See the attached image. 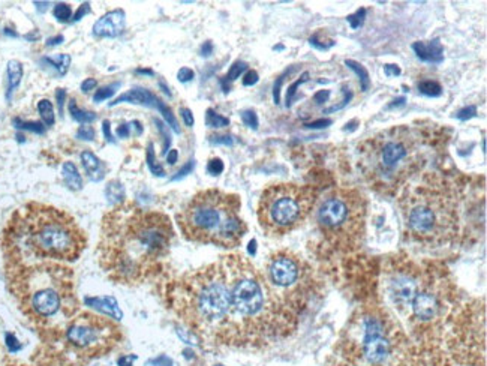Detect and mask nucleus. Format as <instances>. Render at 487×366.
Segmentation results:
<instances>
[{
	"instance_id": "nucleus-1",
	"label": "nucleus",
	"mask_w": 487,
	"mask_h": 366,
	"mask_svg": "<svg viewBox=\"0 0 487 366\" xmlns=\"http://www.w3.org/2000/svg\"><path fill=\"white\" fill-rule=\"evenodd\" d=\"M173 239V222L167 215L125 202L102 218L99 264L111 281L138 284L168 254Z\"/></svg>"
},
{
	"instance_id": "nucleus-2",
	"label": "nucleus",
	"mask_w": 487,
	"mask_h": 366,
	"mask_svg": "<svg viewBox=\"0 0 487 366\" xmlns=\"http://www.w3.org/2000/svg\"><path fill=\"white\" fill-rule=\"evenodd\" d=\"M86 246V234L73 216L42 203L18 209L4 233L5 257L14 262L73 263Z\"/></svg>"
},
{
	"instance_id": "nucleus-3",
	"label": "nucleus",
	"mask_w": 487,
	"mask_h": 366,
	"mask_svg": "<svg viewBox=\"0 0 487 366\" xmlns=\"http://www.w3.org/2000/svg\"><path fill=\"white\" fill-rule=\"evenodd\" d=\"M8 288L29 320L57 330L78 314L74 272L57 262L6 260Z\"/></svg>"
},
{
	"instance_id": "nucleus-4",
	"label": "nucleus",
	"mask_w": 487,
	"mask_h": 366,
	"mask_svg": "<svg viewBox=\"0 0 487 366\" xmlns=\"http://www.w3.org/2000/svg\"><path fill=\"white\" fill-rule=\"evenodd\" d=\"M167 294L171 310L195 335L223 346L231 314L227 257L174 279Z\"/></svg>"
},
{
	"instance_id": "nucleus-5",
	"label": "nucleus",
	"mask_w": 487,
	"mask_h": 366,
	"mask_svg": "<svg viewBox=\"0 0 487 366\" xmlns=\"http://www.w3.org/2000/svg\"><path fill=\"white\" fill-rule=\"evenodd\" d=\"M240 209L239 195L206 190L185 206L177 215V224L187 240L231 250L242 243L247 231Z\"/></svg>"
},
{
	"instance_id": "nucleus-6",
	"label": "nucleus",
	"mask_w": 487,
	"mask_h": 366,
	"mask_svg": "<svg viewBox=\"0 0 487 366\" xmlns=\"http://www.w3.org/2000/svg\"><path fill=\"white\" fill-rule=\"evenodd\" d=\"M359 150L364 177L384 193L397 191L423 161L420 138L408 126L379 133L366 140Z\"/></svg>"
},
{
	"instance_id": "nucleus-7",
	"label": "nucleus",
	"mask_w": 487,
	"mask_h": 366,
	"mask_svg": "<svg viewBox=\"0 0 487 366\" xmlns=\"http://www.w3.org/2000/svg\"><path fill=\"white\" fill-rule=\"evenodd\" d=\"M400 209L411 238L426 245H444L459 231V210L447 188L426 183L412 188L400 200Z\"/></svg>"
},
{
	"instance_id": "nucleus-8",
	"label": "nucleus",
	"mask_w": 487,
	"mask_h": 366,
	"mask_svg": "<svg viewBox=\"0 0 487 366\" xmlns=\"http://www.w3.org/2000/svg\"><path fill=\"white\" fill-rule=\"evenodd\" d=\"M366 205L360 193L336 190L326 195L315 209V224L333 246L357 248L364 236Z\"/></svg>"
},
{
	"instance_id": "nucleus-9",
	"label": "nucleus",
	"mask_w": 487,
	"mask_h": 366,
	"mask_svg": "<svg viewBox=\"0 0 487 366\" xmlns=\"http://www.w3.org/2000/svg\"><path fill=\"white\" fill-rule=\"evenodd\" d=\"M316 203V191L295 183L271 185L261 194L258 222L270 236H285L295 230L311 215Z\"/></svg>"
},
{
	"instance_id": "nucleus-10",
	"label": "nucleus",
	"mask_w": 487,
	"mask_h": 366,
	"mask_svg": "<svg viewBox=\"0 0 487 366\" xmlns=\"http://www.w3.org/2000/svg\"><path fill=\"white\" fill-rule=\"evenodd\" d=\"M122 339V330L110 318L78 312L63 326L62 342L80 359H94L111 351Z\"/></svg>"
},
{
	"instance_id": "nucleus-11",
	"label": "nucleus",
	"mask_w": 487,
	"mask_h": 366,
	"mask_svg": "<svg viewBox=\"0 0 487 366\" xmlns=\"http://www.w3.org/2000/svg\"><path fill=\"white\" fill-rule=\"evenodd\" d=\"M263 275L278 298L300 314L312 293L311 270L303 260L292 251H278L269 257Z\"/></svg>"
},
{
	"instance_id": "nucleus-12",
	"label": "nucleus",
	"mask_w": 487,
	"mask_h": 366,
	"mask_svg": "<svg viewBox=\"0 0 487 366\" xmlns=\"http://www.w3.org/2000/svg\"><path fill=\"white\" fill-rule=\"evenodd\" d=\"M362 356L369 366H384L395 353V335L388 318L381 312H367L360 318Z\"/></svg>"
},
{
	"instance_id": "nucleus-13",
	"label": "nucleus",
	"mask_w": 487,
	"mask_h": 366,
	"mask_svg": "<svg viewBox=\"0 0 487 366\" xmlns=\"http://www.w3.org/2000/svg\"><path fill=\"white\" fill-rule=\"evenodd\" d=\"M424 279L423 272L409 262H396L384 270V291L402 315H408L411 302Z\"/></svg>"
},
{
	"instance_id": "nucleus-14",
	"label": "nucleus",
	"mask_w": 487,
	"mask_h": 366,
	"mask_svg": "<svg viewBox=\"0 0 487 366\" xmlns=\"http://www.w3.org/2000/svg\"><path fill=\"white\" fill-rule=\"evenodd\" d=\"M447 312V296L444 294V286H439L433 278L426 276L423 286L415 294L408 318L420 326H432L438 323Z\"/></svg>"
},
{
	"instance_id": "nucleus-15",
	"label": "nucleus",
	"mask_w": 487,
	"mask_h": 366,
	"mask_svg": "<svg viewBox=\"0 0 487 366\" xmlns=\"http://www.w3.org/2000/svg\"><path fill=\"white\" fill-rule=\"evenodd\" d=\"M121 102H130V104H141V105H147V107H153V109H156L159 110L165 119H167V122L171 125V128L174 129L175 133H180V129H179V125H177V121H175V117L171 111L170 107H167L154 93H152L150 90H146V89H132V90H129L126 93H122L121 97L116 98L114 102H111L110 105L113 107V105H117V104H121Z\"/></svg>"
},
{
	"instance_id": "nucleus-16",
	"label": "nucleus",
	"mask_w": 487,
	"mask_h": 366,
	"mask_svg": "<svg viewBox=\"0 0 487 366\" xmlns=\"http://www.w3.org/2000/svg\"><path fill=\"white\" fill-rule=\"evenodd\" d=\"M125 13L122 9H114L102 16L93 26V35L99 38H116L123 33Z\"/></svg>"
},
{
	"instance_id": "nucleus-17",
	"label": "nucleus",
	"mask_w": 487,
	"mask_h": 366,
	"mask_svg": "<svg viewBox=\"0 0 487 366\" xmlns=\"http://www.w3.org/2000/svg\"><path fill=\"white\" fill-rule=\"evenodd\" d=\"M397 366H448V363L444 353L435 348H423L407 353Z\"/></svg>"
},
{
	"instance_id": "nucleus-18",
	"label": "nucleus",
	"mask_w": 487,
	"mask_h": 366,
	"mask_svg": "<svg viewBox=\"0 0 487 366\" xmlns=\"http://www.w3.org/2000/svg\"><path fill=\"white\" fill-rule=\"evenodd\" d=\"M412 50L423 62L441 63L444 61V47L439 39L417 41L412 44Z\"/></svg>"
},
{
	"instance_id": "nucleus-19",
	"label": "nucleus",
	"mask_w": 487,
	"mask_h": 366,
	"mask_svg": "<svg viewBox=\"0 0 487 366\" xmlns=\"http://www.w3.org/2000/svg\"><path fill=\"white\" fill-rule=\"evenodd\" d=\"M80 158H81L82 167H85L86 173L89 174V177H90L93 182H99V181L104 179L105 165H104V162L97 155H94L93 152L82 150Z\"/></svg>"
},
{
	"instance_id": "nucleus-20",
	"label": "nucleus",
	"mask_w": 487,
	"mask_h": 366,
	"mask_svg": "<svg viewBox=\"0 0 487 366\" xmlns=\"http://www.w3.org/2000/svg\"><path fill=\"white\" fill-rule=\"evenodd\" d=\"M86 303L90 305L92 308L104 312L105 315H110L111 318H114V320H121L122 312H121V310H118L116 299H113V298H106V296L105 298H92V299L87 298Z\"/></svg>"
},
{
	"instance_id": "nucleus-21",
	"label": "nucleus",
	"mask_w": 487,
	"mask_h": 366,
	"mask_svg": "<svg viewBox=\"0 0 487 366\" xmlns=\"http://www.w3.org/2000/svg\"><path fill=\"white\" fill-rule=\"evenodd\" d=\"M6 74H8V90H6V98L11 99V95H13V92L18 87L21 77H23V65L18 61H11L8 62V68H6Z\"/></svg>"
},
{
	"instance_id": "nucleus-22",
	"label": "nucleus",
	"mask_w": 487,
	"mask_h": 366,
	"mask_svg": "<svg viewBox=\"0 0 487 366\" xmlns=\"http://www.w3.org/2000/svg\"><path fill=\"white\" fill-rule=\"evenodd\" d=\"M62 176H63V182L69 188V190H73V191L81 190L82 179H81V176H80L74 162H65L63 164Z\"/></svg>"
},
{
	"instance_id": "nucleus-23",
	"label": "nucleus",
	"mask_w": 487,
	"mask_h": 366,
	"mask_svg": "<svg viewBox=\"0 0 487 366\" xmlns=\"http://www.w3.org/2000/svg\"><path fill=\"white\" fill-rule=\"evenodd\" d=\"M42 63L47 66H51L56 69L58 75H65L68 73V68L70 63V57L68 54H58L56 57H44Z\"/></svg>"
},
{
	"instance_id": "nucleus-24",
	"label": "nucleus",
	"mask_w": 487,
	"mask_h": 366,
	"mask_svg": "<svg viewBox=\"0 0 487 366\" xmlns=\"http://www.w3.org/2000/svg\"><path fill=\"white\" fill-rule=\"evenodd\" d=\"M105 195L109 198L110 203L114 205H122L125 203V188L121 182L113 181L105 188Z\"/></svg>"
},
{
	"instance_id": "nucleus-25",
	"label": "nucleus",
	"mask_w": 487,
	"mask_h": 366,
	"mask_svg": "<svg viewBox=\"0 0 487 366\" xmlns=\"http://www.w3.org/2000/svg\"><path fill=\"white\" fill-rule=\"evenodd\" d=\"M345 65L348 68H351L355 74L359 75V80H360V86H362V90L363 92H367L371 87V77H369V73H367V69L359 63V62H355V61H351V59H348V61H345Z\"/></svg>"
},
{
	"instance_id": "nucleus-26",
	"label": "nucleus",
	"mask_w": 487,
	"mask_h": 366,
	"mask_svg": "<svg viewBox=\"0 0 487 366\" xmlns=\"http://www.w3.org/2000/svg\"><path fill=\"white\" fill-rule=\"evenodd\" d=\"M69 113H70V116H73V119L80 122V123H90L93 121H97V114L92 113V111L78 109V105L74 99L69 101Z\"/></svg>"
},
{
	"instance_id": "nucleus-27",
	"label": "nucleus",
	"mask_w": 487,
	"mask_h": 366,
	"mask_svg": "<svg viewBox=\"0 0 487 366\" xmlns=\"http://www.w3.org/2000/svg\"><path fill=\"white\" fill-rule=\"evenodd\" d=\"M246 69H247V63H245V62H242V61H237V62H234V63H233V66H231V68H230V71H228V74L225 75V77H223V80H222V87H223V92H230V89L227 87L228 83L234 81L235 78H239V77H240V75L245 73Z\"/></svg>"
},
{
	"instance_id": "nucleus-28",
	"label": "nucleus",
	"mask_w": 487,
	"mask_h": 366,
	"mask_svg": "<svg viewBox=\"0 0 487 366\" xmlns=\"http://www.w3.org/2000/svg\"><path fill=\"white\" fill-rule=\"evenodd\" d=\"M419 90L420 93L426 97H431V98H438L443 95V87L439 85L438 81L433 80H423L419 83Z\"/></svg>"
},
{
	"instance_id": "nucleus-29",
	"label": "nucleus",
	"mask_w": 487,
	"mask_h": 366,
	"mask_svg": "<svg viewBox=\"0 0 487 366\" xmlns=\"http://www.w3.org/2000/svg\"><path fill=\"white\" fill-rule=\"evenodd\" d=\"M38 111L47 126L54 125V109H53V104L49 99H41L38 102Z\"/></svg>"
},
{
	"instance_id": "nucleus-30",
	"label": "nucleus",
	"mask_w": 487,
	"mask_h": 366,
	"mask_svg": "<svg viewBox=\"0 0 487 366\" xmlns=\"http://www.w3.org/2000/svg\"><path fill=\"white\" fill-rule=\"evenodd\" d=\"M206 123L210 128H223V126L230 125V119L228 117H223V116L218 114L215 110L209 109L206 113Z\"/></svg>"
},
{
	"instance_id": "nucleus-31",
	"label": "nucleus",
	"mask_w": 487,
	"mask_h": 366,
	"mask_svg": "<svg viewBox=\"0 0 487 366\" xmlns=\"http://www.w3.org/2000/svg\"><path fill=\"white\" fill-rule=\"evenodd\" d=\"M147 165H149V169L152 171V174L154 176H165V170L161 164H158L156 158H154V150H153V145L150 143L149 147H147Z\"/></svg>"
},
{
	"instance_id": "nucleus-32",
	"label": "nucleus",
	"mask_w": 487,
	"mask_h": 366,
	"mask_svg": "<svg viewBox=\"0 0 487 366\" xmlns=\"http://www.w3.org/2000/svg\"><path fill=\"white\" fill-rule=\"evenodd\" d=\"M118 87H121V83H117V85L104 86V87L98 89L97 92H94V95H93V101H94V102H102V101H105V99L111 98Z\"/></svg>"
},
{
	"instance_id": "nucleus-33",
	"label": "nucleus",
	"mask_w": 487,
	"mask_h": 366,
	"mask_svg": "<svg viewBox=\"0 0 487 366\" xmlns=\"http://www.w3.org/2000/svg\"><path fill=\"white\" fill-rule=\"evenodd\" d=\"M53 16L57 21L68 23L70 20V16H73V9H70L68 4H57L53 9Z\"/></svg>"
},
{
	"instance_id": "nucleus-34",
	"label": "nucleus",
	"mask_w": 487,
	"mask_h": 366,
	"mask_svg": "<svg viewBox=\"0 0 487 366\" xmlns=\"http://www.w3.org/2000/svg\"><path fill=\"white\" fill-rule=\"evenodd\" d=\"M306 81H309V73H304L299 80L294 81L292 85L288 87V90H287V98H285V104H287V107H291V104H292V101H294V98H295L297 89H299V87L303 85V83H306Z\"/></svg>"
},
{
	"instance_id": "nucleus-35",
	"label": "nucleus",
	"mask_w": 487,
	"mask_h": 366,
	"mask_svg": "<svg viewBox=\"0 0 487 366\" xmlns=\"http://www.w3.org/2000/svg\"><path fill=\"white\" fill-rule=\"evenodd\" d=\"M309 42H311V45H314L315 49H318V50H328V49H331V47L335 45L333 39H330L327 37H324V39L321 38V32H316L314 37H311Z\"/></svg>"
},
{
	"instance_id": "nucleus-36",
	"label": "nucleus",
	"mask_w": 487,
	"mask_h": 366,
	"mask_svg": "<svg viewBox=\"0 0 487 366\" xmlns=\"http://www.w3.org/2000/svg\"><path fill=\"white\" fill-rule=\"evenodd\" d=\"M14 125L16 128L18 129H27V131H32V133H37V134H44V125L39 123V122H26V121H21V119H14Z\"/></svg>"
},
{
	"instance_id": "nucleus-37",
	"label": "nucleus",
	"mask_w": 487,
	"mask_h": 366,
	"mask_svg": "<svg viewBox=\"0 0 487 366\" xmlns=\"http://www.w3.org/2000/svg\"><path fill=\"white\" fill-rule=\"evenodd\" d=\"M364 18H366V9H364V8H360L359 11H355L354 14L348 16V17H347V21L350 23V26H351L352 29H359L360 26H363Z\"/></svg>"
},
{
	"instance_id": "nucleus-38",
	"label": "nucleus",
	"mask_w": 487,
	"mask_h": 366,
	"mask_svg": "<svg viewBox=\"0 0 487 366\" xmlns=\"http://www.w3.org/2000/svg\"><path fill=\"white\" fill-rule=\"evenodd\" d=\"M242 121L246 126H249L251 129H258V116L254 110H245L242 111Z\"/></svg>"
},
{
	"instance_id": "nucleus-39",
	"label": "nucleus",
	"mask_w": 487,
	"mask_h": 366,
	"mask_svg": "<svg viewBox=\"0 0 487 366\" xmlns=\"http://www.w3.org/2000/svg\"><path fill=\"white\" fill-rule=\"evenodd\" d=\"M223 162L221 158H211L207 164V171L211 174V176H219L222 171H223Z\"/></svg>"
},
{
	"instance_id": "nucleus-40",
	"label": "nucleus",
	"mask_w": 487,
	"mask_h": 366,
	"mask_svg": "<svg viewBox=\"0 0 487 366\" xmlns=\"http://www.w3.org/2000/svg\"><path fill=\"white\" fill-rule=\"evenodd\" d=\"M210 143L211 145H223V146H233L234 138L233 135H210Z\"/></svg>"
},
{
	"instance_id": "nucleus-41",
	"label": "nucleus",
	"mask_w": 487,
	"mask_h": 366,
	"mask_svg": "<svg viewBox=\"0 0 487 366\" xmlns=\"http://www.w3.org/2000/svg\"><path fill=\"white\" fill-rule=\"evenodd\" d=\"M258 80H259V77H258L257 71L249 69V71H246V74L243 77V86H246V87L254 86V85H257Z\"/></svg>"
},
{
	"instance_id": "nucleus-42",
	"label": "nucleus",
	"mask_w": 487,
	"mask_h": 366,
	"mask_svg": "<svg viewBox=\"0 0 487 366\" xmlns=\"http://www.w3.org/2000/svg\"><path fill=\"white\" fill-rule=\"evenodd\" d=\"M343 95H345V97H343V99L340 101V104L339 105H335V107H330V109H327L326 110V113H335V111H338V110H342L343 107H345V105L350 102V99L352 98V92L348 89H345V90H343Z\"/></svg>"
},
{
	"instance_id": "nucleus-43",
	"label": "nucleus",
	"mask_w": 487,
	"mask_h": 366,
	"mask_svg": "<svg viewBox=\"0 0 487 366\" xmlns=\"http://www.w3.org/2000/svg\"><path fill=\"white\" fill-rule=\"evenodd\" d=\"M475 114H477V109H475L474 105H469V107H465V109H462L460 111H457L456 117L460 121H467V119H471V117H474Z\"/></svg>"
},
{
	"instance_id": "nucleus-44",
	"label": "nucleus",
	"mask_w": 487,
	"mask_h": 366,
	"mask_svg": "<svg viewBox=\"0 0 487 366\" xmlns=\"http://www.w3.org/2000/svg\"><path fill=\"white\" fill-rule=\"evenodd\" d=\"M195 77V73L191 68H182L179 73H177V78H179L180 83H187V81H192Z\"/></svg>"
},
{
	"instance_id": "nucleus-45",
	"label": "nucleus",
	"mask_w": 487,
	"mask_h": 366,
	"mask_svg": "<svg viewBox=\"0 0 487 366\" xmlns=\"http://www.w3.org/2000/svg\"><path fill=\"white\" fill-rule=\"evenodd\" d=\"M5 338H6V347L9 348L11 353H16V351H18V350L21 348L20 342H18V339L16 338V335H13V334H6Z\"/></svg>"
},
{
	"instance_id": "nucleus-46",
	"label": "nucleus",
	"mask_w": 487,
	"mask_h": 366,
	"mask_svg": "<svg viewBox=\"0 0 487 366\" xmlns=\"http://www.w3.org/2000/svg\"><path fill=\"white\" fill-rule=\"evenodd\" d=\"M77 135L81 140H93L94 138V129L92 126H81L78 129Z\"/></svg>"
},
{
	"instance_id": "nucleus-47",
	"label": "nucleus",
	"mask_w": 487,
	"mask_h": 366,
	"mask_svg": "<svg viewBox=\"0 0 487 366\" xmlns=\"http://www.w3.org/2000/svg\"><path fill=\"white\" fill-rule=\"evenodd\" d=\"M180 116H182V119H183L186 126H194V114H192L191 110L186 109V107H182L180 109Z\"/></svg>"
},
{
	"instance_id": "nucleus-48",
	"label": "nucleus",
	"mask_w": 487,
	"mask_h": 366,
	"mask_svg": "<svg viewBox=\"0 0 487 366\" xmlns=\"http://www.w3.org/2000/svg\"><path fill=\"white\" fill-rule=\"evenodd\" d=\"M194 161H189L186 165H185V167L182 169V170H179V173H177L174 177H173V181H179V179H182V177H185L186 174H189V173H191L192 170H194Z\"/></svg>"
},
{
	"instance_id": "nucleus-49",
	"label": "nucleus",
	"mask_w": 487,
	"mask_h": 366,
	"mask_svg": "<svg viewBox=\"0 0 487 366\" xmlns=\"http://www.w3.org/2000/svg\"><path fill=\"white\" fill-rule=\"evenodd\" d=\"M330 125H331L330 119H319V121H315V122H311V123H306L304 126L306 128H311V129H321V128H327Z\"/></svg>"
},
{
	"instance_id": "nucleus-50",
	"label": "nucleus",
	"mask_w": 487,
	"mask_h": 366,
	"mask_svg": "<svg viewBox=\"0 0 487 366\" xmlns=\"http://www.w3.org/2000/svg\"><path fill=\"white\" fill-rule=\"evenodd\" d=\"M384 73H386L387 77H397V75H400L402 71H400V68L397 65L388 63V65L384 66Z\"/></svg>"
},
{
	"instance_id": "nucleus-51",
	"label": "nucleus",
	"mask_w": 487,
	"mask_h": 366,
	"mask_svg": "<svg viewBox=\"0 0 487 366\" xmlns=\"http://www.w3.org/2000/svg\"><path fill=\"white\" fill-rule=\"evenodd\" d=\"M97 85H98L97 80H94V78H87V80H85V81L81 83V90L85 92V93H89L90 90H93L94 87H97Z\"/></svg>"
},
{
	"instance_id": "nucleus-52",
	"label": "nucleus",
	"mask_w": 487,
	"mask_h": 366,
	"mask_svg": "<svg viewBox=\"0 0 487 366\" xmlns=\"http://www.w3.org/2000/svg\"><path fill=\"white\" fill-rule=\"evenodd\" d=\"M56 99H57L58 110H61V113H63V104H65V99H66V92L63 89H57Z\"/></svg>"
},
{
	"instance_id": "nucleus-53",
	"label": "nucleus",
	"mask_w": 487,
	"mask_h": 366,
	"mask_svg": "<svg viewBox=\"0 0 487 366\" xmlns=\"http://www.w3.org/2000/svg\"><path fill=\"white\" fill-rule=\"evenodd\" d=\"M110 121H104L102 123V133H104V137L106 138V141H110V143H113L114 138H113V134H111V126H110Z\"/></svg>"
},
{
	"instance_id": "nucleus-54",
	"label": "nucleus",
	"mask_w": 487,
	"mask_h": 366,
	"mask_svg": "<svg viewBox=\"0 0 487 366\" xmlns=\"http://www.w3.org/2000/svg\"><path fill=\"white\" fill-rule=\"evenodd\" d=\"M92 13V9H90V6H89V4H85V5H81L80 6V9L77 11V14L74 16V21H78V20H81L82 17H85L86 14H90Z\"/></svg>"
},
{
	"instance_id": "nucleus-55",
	"label": "nucleus",
	"mask_w": 487,
	"mask_h": 366,
	"mask_svg": "<svg viewBox=\"0 0 487 366\" xmlns=\"http://www.w3.org/2000/svg\"><path fill=\"white\" fill-rule=\"evenodd\" d=\"M330 97V90H319L315 93V97H314V102L316 104H323Z\"/></svg>"
},
{
	"instance_id": "nucleus-56",
	"label": "nucleus",
	"mask_w": 487,
	"mask_h": 366,
	"mask_svg": "<svg viewBox=\"0 0 487 366\" xmlns=\"http://www.w3.org/2000/svg\"><path fill=\"white\" fill-rule=\"evenodd\" d=\"M116 133L117 135L121 137V138H126L129 134H130V123H125V125H121L117 129H116Z\"/></svg>"
},
{
	"instance_id": "nucleus-57",
	"label": "nucleus",
	"mask_w": 487,
	"mask_h": 366,
	"mask_svg": "<svg viewBox=\"0 0 487 366\" xmlns=\"http://www.w3.org/2000/svg\"><path fill=\"white\" fill-rule=\"evenodd\" d=\"M199 53H201V56H203V57H209L213 53V44L210 41L204 42L203 45H201Z\"/></svg>"
},
{
	"instance_id": "nucleus-58",
	"label": "nucleus",
	"mask_w": 487,
	"mask_h": 366,
	"mask_svg": "<svg viewBox=\"0 0 487 366\" xmlns=\"http://www.w3.org/2000/svg\"><path fill=\"white\" fill-rule=\"evenodd\" d=\"M177 158H179V153H177V150H170L168 155H167V162L173 165L177 162Z\"/></svg>"
},
{
	"instance_id": "nucleus-59",
	"label": "nucleus",
	"mask_w": 487,
	"mask_h": 366,
	"mask_svg": "<svg viewBox=\"0 0 487 366\" xmlns=\"http://www.w3.org/2000/svg\"><path fill=\"white\" fill-rule=\"evenodd\" d=\"M61 42H63V37H62V35H58V37L50 38L49 41H47V45H57V44H61Z\"/></svg>"
},
{
	"instance_id": "nucleus-60",
	"label": "nucleus",
	"mask_w": 487,
	"mask_h": 366,
	"mask_svg": "<svg viewBox=\"0 0 487 366\" xmlns=\"http://www.w3.org/2000/svg\"><path fill=\"white\" fill-rule=\"evenodd\" d=\"M137 74H147V75H153V71L152 69H138Z\"/></svg>"
},
{
	"instance_id": "nucleus-61",
	"label": "nucleus",
	"mask_w": 487,
	"mask_h": 366,
	"mask_svg": "<svg viewBox=\"0 0 487 366\" xmlns=\"http://www.w3.org/2000/svg\"><path fill=\"white\" fill-rule=\"evenodd\" d=\"M249 246H251V248H249V252L254 254V252H255V240H252L251 245H249Z\"/></svg>"
},
{
	"instance_id": "nucleus-62",
	"label": "nucleus",
	"mask_w": 487,
	"mask_h": 366,
	"mask_svg": "<svg viewBox=\"0 0 487 366\" xmlns=\"http://www.w3.org/2000/svg\"><path fill=\"white\" fill-rule=\"evenodd\" d=\"M37 5H38V9L45 11V9H47V5H49V4H38V2H37Z\"/></svg>"
},
{
	"instance_id": "nucleus-63",
	"label": "nucleus",
	"mask_w": 487,
	"mask_h": 366,
	"mask_svg": "<svg viewBox=\"0 0 487 366\" xmlns=\"http://www.w3.org/2000/svg\"><path fill=\"white\" fill-rule=\"evenodd\" d=\"M5 33H6V35H11V37H17V33L11 32V29H5Z\"/></svg>"
},
{
	"instance_id": "nucleus-64",
	"label": "nucleus",
	"mask_w": 487,
	"mask_h": 366,
	"mask_svg": "<svg viewBox=\"0 0 487 366\" xmlns=\"http://www.w3.org/2000/svg\"><path fill=\"white\" fill-rule=\"evenodd\" d=\"M216 366H223V365H216Z\"/></svg>"
}]
</instances>
